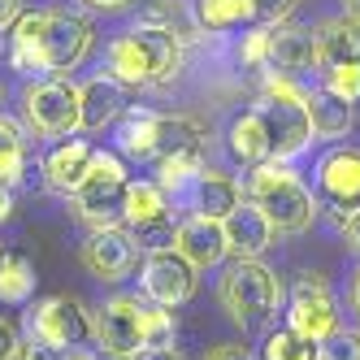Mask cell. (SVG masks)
Wrapping results in <instances>:
<instances>
[{"instance_id": "32", "label": "cell", "mask_w": 360, "mask_h": 360, "mask_svg": "<svg viewBox=\"0 0 360 360\" xmlns=\"http://www.w3.org/2000/svg\"><path fill=\"white\" fill-rule=\"evenodd\" d=\"M235 61L243 70H265L269 65V27H248L235 39Z\"/></svg>"}, {"instance_id": "33", "label": "cell", "mask_w": 360, "mask_h": 360, "mask_svg": "<svg viewBox=\"0 0 360 360\" xmlns=\"http://www.w3.org/2000/svg\"><path fill=\"white\" fill-rule=\"evenodd\" d=\"M313 360H360V330L339 326L326 339H317V356Z\"/></svg>"}, {"instance_id": "5", "label": "cell", "mask_w": 360, "mask_h": 360, "mask_svg": "<svg viewBox=\"0 0 360 360\" xmlns=\"http://www.w3.org/2000/svg\"><path fill=\"white\" fill-rule=\"evenodd\" d=\"M22 117L31 131L39 135H74L83 131V113H79V87L61 74L53 79H31L22 87Z\"/></svg>"}, {"instance_id": "31", "label": "cell", "mask_w": 360, "mask_h": 360, "mask_svg": "<svg viewBox=\"0 0 360 360\" xmlns=\"http://www.w3.org/2000/svg\"><path fill=\"white\" fill-rule=\"evenodd\" d=\"M139 334H143V347H169L174 343V313L161 304H143Z\"/></svg>"}, {"instance_id": "14", "label": "cell", "mask_w": 360, "mask_h": 360, "mask_svg": "<svg viewBox=\"0 0 360 360\" xmlns=\"http://www.w3.org/2000/svg\"><path fill=\"white\" fill-rule=\"evenodd\" d=\"M226 230V252L235 256V261H261V252L274 248V221L261 213V204L243 200L239 209H230V217L221 221Z\"/></svg>"}, {"instance_id": "23", "label": "cell", "mask_w": 360, "mask_h": 360, "mask_svg": "<svg viewBox=\"0 0 360 360\" xmlns=\"http://www.w3.org/2000/svg\"><path fill=\"white\" fill-rule=\"evenodd\" d=\"M157 122H161V113H152V109H126L117 117V131H113L117 157H126V161L157 157Z\"/></svg>"}, {"instance_id": "28", "label": "cell", "mask_w": 360, "mask_h": 360, "mask_svg": "<svg viewBox=\"0 0 360 360\" xmlns=\"http://www.w3.org/2000/svg\"><path fill=\"white\" fill-rule=\"evenodd\" d=\"M27 174V135L13 117L0 113V187H18Z\"/></svg>"}, {"instance_id": "8", "label": "cell", "mask_w": 360, "mask_h": 360, "mask_svg": "<svg viewBox=\"0 0 360 360\" xmlns=\"http://www.w3.org/2000/svg\"><path fill=\"white\" fill-rule=\"evenodd\" d=\"M317 209H330L339 226L360 209V148L339 143L317 161Z\"/></svg>"}, {"instance_id": "7", "label": "cell", "mask_w": 360, "mask_h": 360, "mask_svg": "<svg viewBox=\"0 0 360 360\" xmlns=\"http://www.w3.org/2000/svg\"><path fill=\"white\" fill-rule=\"evenodd\" d=\"M91 334H96V321L83 308V300L74 295H48L27 308V339L53 343L65 352V347H83Z\"/></svg>"}, {"instance_id": "1", "label": "cell", "mask_w": 360, "mask_h": 360, "mask_svg": "<svg viewBox=\"0 0 360 360\" xmlns=\"http://www.w3.org/2000/svg\"><path fill=\"white\" fill-rule=\"evenodd\" d=\"M183 70V35L157 22H135L105 48V74L122 87H152Z\"/></svg>"}, {"instance_id": "24", "label": "cell", "mask_w": 360, "mask_h": 360, "mask_svg": "<svg viewBox=\"0 0 360 360\" xmlns=\"http://www.w3.org/2000/svg\"><path fill=\"white\" fill-rule=\"evenodd\" d=\"M226 152H230L239 165H261V161H269V135H265L261 109H248V113H239L235 122H230V131H226Z\"/></svg>"}, {"instance_id": "13", "label": "cell", "mask_w": 360, "mask_h": 360, "mask_svg": "<svg viewBox=\"0 0 360 360\" xmlns=\"http://www.w3.org/2000/svg\"><path fill=\"white\" fill-rule=\"evenodd\" d=\"M139 313H143V304H139L135 295H113V300L96 313V343L105 347V356L131 360V356L143 347Z\"/></svg>"}, {"instance_id": "18", "label": "cell", "mask_w": 360, "mask_h": 360, "mask_svg": "<svg viewBox=\"0 0 360 360\" xmlns=\"http://www.w3.org/2000/svg\"><path fill=\"white\" fill-rule=\"evenodd\" d=\"M126 109V87L117 79H109V74H96V79H87L79 87V113H83V131H105V126H113Z\"/></svg>"}, {"instance_id": "17", "label": "cell", "mask_w": 360, "mask_h": 360, "mask_svg": "<svg viewBox=\"0 0 360 360\" xmlns=\"http://www.w3.org/2000/svg\"><path fill=\"white\" fill-rule=\"evenodd\" d=\"M265 70H278V74H295L304 79L308 70H317V44H313V31L304 27H269V65Z\"/></svg>"}, {"instance_id": "15", "label": "cell", "mask_w": 360, "mask_h": 360, "mask_svg": "<svg viewBox=\"0 0 360 360\" xmlns=\"http://www.w3.org/2000/svg\"><path fill=\"white\" fill-rule=\"evenodd\" d=\"M174 248L183 252L195 269H217L226 256H230L226 252V230H221V221L204 217V213H187L183 221H178Z\"/></svg>"}, {"instance_id": "9", "label": "cell", "mask_w": 360, "mask_h": 360, "mask_svg": "<svg viewBox=\"0 0 360 360\" xmlns=\"http://www.w3.org/2000/svg\"><path fill=\"white\" fill-rule=\"evenodd\" d=\"M195 265L187 261L178 248H165V252H148V261L139 269V291L148 304H161V308H178L187 304L191 291H195Z\"/></svg>"}, {"instance_id": "2", "label": "cell", "mask_w": 360, "mask_h": 360, "mask_svg": "<svg viewBox=\"0 0 360 360\" xmlns=\"http://www.w3.org/2000/svg\"><path fill=\"white\" fill-rule=\"evenodd\" d=\"M243 195L252 204H261V213L274 221V230H282V235H300V230H308L317 221V195L308 191L300 183V174L291 165H282V161H261V165H252L248 174V187Z\"/></svg>"}, {"instance_id": "42", "label": "cell", "mask_w": 360, "mask_h": 360, "mask_svg": "<svg viewBox=\"0 0 360 360\" xmlns=\"http://www.w3.org/2000/svg\"><path fill=\"white\" fill-rule=\"evenodd\" d=\"M339 230L347 235V243H352V248L360 252V209H352V213L343 217V226H339Z\"/></svg>"}, {"instance_id": "25", "label": "cell", "mask_w": 360, "mask_h": 360, "mask_svg": "<svg viewBox=\"0 0 360 360\" xmlns=\"http://www.w3.org/2000/svg\"><path fill=\"white\" fill-rule=\"evenodd\" d=\"M200 174H204V161L200 157H157V178H152V183L165 191L169 209H174V204L183 209Z\"/></svg>"}, {"instance_id": "27", "label": "cell", "mask_w": 360, "mask_h": 360, "mask_svg": "<svg viewBox=\"0 0 360 360\" xmlns=\"http://www.w3.org/2000/svg\"><path fill=\"white\" fill-rule=\"evenodd\" d=\"M161 217H169V200H165V191L152 183V178H143V183H126V230L161 221Z\"/></svg>"}, {"instance_id": "10", "label": "cell", "mask_w": 360, "mask_h": 360, "mask_svg": "<svg viewBox=\"0 0 360 360\" xmlns=\"http://www.w3.org/2000/svg\"><path fill=\"white\" fill-rule=\"evenodd\" d=\"M287 326L295 334H304L308 343L326 339L330 330H339V304H334L330 287L321 282V274H304L291 291V308H287Z\"/></svg>"}, {"instance_id": "11", "label": "cell", "mask_w": 360, "mask_h": 360, "mask_svg": "<svg viewBox=\"0 0 360 360\" xmlns=\"http://www.w3.org/2000/svg\"><path fill=\"white\" fill-rule=\"evenodd\" d=\"M83 265L100 282H122L139 265V243L131 239V230H122V226H100L83 243Z\"/></svg>"}, {"instance_id": "19", "label": "cell", "mask_w": 360, "mask_h": 360, "mask_svg": "<svg viewBox=\"0 0 360 360\" xmlns=\"http://www.w3.org/2000/svg\"><path fill=\"white\" fill-rule=\"evenodd\" d=\"M243 200H248V195H243V183H235L230 174L204 169V174L195 178V187H191V195H187L183 209L204 213V217H213V221H226V217H230V209H239Z\"/></svg>"}, {"instance_id": "22", "label": "cell", "mask_w": 360, "mask_h": 360, "mask_svg": "<svg viewBox=\"0 0 360 360\" xmlns=\"http://www.w3.org/2000/svg\"><path fill=\"white\" fill-rule=\"evenodd\" d=\"M209 148V131L191 113H161L157 122V157H200Z\"/></svg>"}, {"instance_id": "48", "label": "cell", "mask_w": 360, "mask_h": 360, "mask_svg": "<svg viewBox=\"0 0 360 360\" xmlns=\"http://www.w3.org/2000/svg\"><path fill=\"white\" fill-rule=\"evenodd\" d=\"M352 308L360 313V269H356V282H352Z\"/></svg>"}, {"instance_id": "4", "label": "cell", "mask_w": 360, "mask_h": 360, "mask_svg": "<svg viewBox=\"0 0 360 360\" xmlns=\"http://www.w3.org/2000/svg\"><path fill=\"white\" fill-rule=\"evenodd\" d=\"M126 165L117 152H105L96 148L91 152V165H87V178L79 183V191H74V213H79L83 221H91L96 230L100 226H122L126 221Z\"/></svg>"}, {"instance_id": "35", "label": "cell", "mask_w": 360, "mask_h": 360, "mask_svg": "<svg viewBox=\"0 0 360 360\" xmlns=\"http://www.w3.org/2000/svg\"><path fill=\"white\" fill-rule=\"evenodd\" d=\"M174 235H178L174 213L161 217V221H148V226H135L131 230V239L139 243V252H165V248H174Z\"/></svg>"}, {"instance_id": "21", "label": "cell", "mask_w": 360, "mask_h": 360, "mask_svg": "<svg viewBox=\"0 0 360 360\" xmlns=\"http://www.w3.org/2000/svg\"><path fill=\"white\" fill-rule=\"evenodd\" d=\"M304 113H308V126H313L317 139H347L356 126V105H347V100H339L326 87H308Z\"/></svg>"}, {"instance_id": "39", "label": "cell", "mask_w": 360, "mask_h": 360, "mask_svg": "<svg viewBox=\"0 0 360 360\" xmlns=\"http://www.w3.org/2000/svg\"><path fill=\"white\" fill-rule=\"evenodd\" d=\"M18 356H22V360H65V352H61V347H53V343H39V339H27Z\"/></svg>"}, {"instance_id": "12", "label": "cell", "mask_w": 360, "mask_h": 360, "mask_svg": "<svg viewBox=\"0 0 360 360\" xmlns=\"http://www.w3.org/2000/svg\"><path fill=\"white\" fill-rule=\"evenodd\" d=\"M261 117H265V135H269V161L295 165L304 152L313 148V126H308L304 105H278V100H265Z\"/></svg>"}, {"instance_id": "30", "label": "cell", "mask_w": 360, "mask_h": 360, "mask_svg": "<svg viewBox=\"0 0 360 360\" xmlns=\"http://www.w3.org/2000/svg\"><path fill=\"white\" fill-rule=\"evenodd\" d=\"M313 356H317V343H308L304 334H295L291 326L274 330L265 339V360H313Z\"/></svg>"}, {"instance_id": "49", "label": "cell", "mask_w": 360, "mask_h": 360, "mask_svg": "<svg viewBox=\"0 0 360 360\" xmlns=\"http://www.w3.org/2000/svg\"><path fill=\"white\" fill-rule=\"evenodd\" d=\"M0 256H5V252H0Z\"/></svg>"}, {"instance_id": "16", "label": "cell", "mask_w": 360, "mask_h": 360, "mask_svg": "<svg viewBox=\"0 0 360 360\" xmlns=\"http://www.w3.org/2000/svg\"><path fill=\"white\" fill-rule=\"evenodd\" d=\"M91 152L96 148L87 139H61V143H53V148L44 152V161H39L44 183L53 187V191H61V195H74V191H79V183L87 178Z\"/></svg>"}, {"instance_id": "6", "label": "cell", "mask_w": 360, "mask_h": 360, "mask_svg": "<svg viewBox=\"0 0 360 360\" xmlns=\"http://www.w3.org/2000/svg\"><path fill=\"white\" fill-rule=\"evenodd\" d=\"M91 22L83 13H70V9H44L39 22V39H35V53L44 74H70L79 70L83 57L91 53Z\"/></svg>"}, {"instance_id": "50", "label": "cell", "mask_w": 360, "mask_h": 360, "mask_svg": "<svg viewBox=\"0 0 360 360\" xmlns=\"http://www.w3.org/2000/svg\"><path fill=\"white\" fill-rule=\"evenodd\" d=\"M356 122H360V117H356Z\"/></svg>"}, {"instance_id": "20", "label": "cell", "mask_w": 360, "mask_h": 360, "mask_svg": "<svg viewBox=\"0 0 360 360\" xmlns=\"http://www.w3.org/2000/svg\"><path fill=\"white\" fill-rule=\"evenodd\" d=\"M313 44H317V70H334V65H347V61H360V27L339 13V18H326L321 27L313 31Z\"/></svg>"}, {"instance_id": "29", "label": "cell", "mask_w": 360, "mask_h": 360, "mask_svg": "<svg viewBox=\"0 0 360 360\" xmlns=\"http://www.w3.org/2000/svg\"><path fill=\"white\" fill-rule=\"evenodd\" d=\"M35 295V265L27 261V256H0V304H31Z\"/></svg>"}, {"instance_id": "43", "label": "cell", "mask_w": 360, "mask_h": 360, "mask_svg": "<svg viewBox=\"0 0 360 360\" xmlns=\"http://www.w3.org/2000/svg\"><path fill=\"white\" fill-rule=\"evenodd\" d=\"M18 22V0H0V31Z\"/></svg>"}, {"instance_id": "47", "label": "cell", "mask_w": 360, "mask_h": 360, "mask_svg": "<svg viewBox=\"0 0 360 360\" xmlns=\"http://www.w3.org/2000/svg\"><path fill=\"white\" fill-rule=\"evenodd\" d=\"M87 5H91V9H122L126 0H87Z\"/></svg>"}, {"instance_id": "40", "label": "cell", "mask_w": 360, "mask_h": 360, "mask_svg": "<svg viewBox=\"0 0 360 360\" xmlns=\"http://www.w3.org/2000/svg\"><path fill=\"white\" fill-rule=\"evenodd\" d=\"M131 360H187V356L178 352L174 343H169V347H139V352H135Z\"/></svg>"}, {"instance_id": "46", "label": "cell", "mask_w": 360, "mask_h": 360, "mask_svg": "<svg viewBox=\"0 0 360 360\" xmlns=\"http://www.w3.org/2000/svg\"><path fill=\"white\" fill-rule=\"evenodd\" d=\"M343 13L356 22V27H360V0H343Z\"/></svg>"}, {"instance_id": "36", "label": "cell", "mask_w": 360, "mask_h": 360, "mask_svg": "<svg viewBox=\"0 0 360 360\" xmlns=\"http://www.w3.org/2000/svg\"><path fill=\"white\" fill-rule=\"evenodd\" d=\"M265 100H278V105H304L308 87H304V79H295V74L265 70Z\"/></svg>"}, {"instance_id": "44", "label": "cell", "mask_w": 360, "mask_h": 360, "mask_svg": "<svg viewBox=\"0 0 360 360\" xmlns=\"http://www.w3.org/2000/svg\"><path fill=\"white\" fill-rule=\"evenodd\" d=\"M13 217V187H0V226Z\"/></svg>"}, {"instance_id": "38", "label": "cell", "mask_w": 360, "mask_h": 360, "mask_svg": "<svg viewBox=\"0 0 360 360\" xmlns=\"http://www.w3.org/2000/svg\"><path fill=\"white\" fill-rule=\"evenodd\" d=\"M22 352V339H18V326L9 317H0V360H13Z\"/></svg>"}, {"instance_id": "45", "label": "cell", "mask_w": 360, "mask_h": 360, "mask_svg": "<svg viewBox=\"0 0 360 360\" xmlns=\"http://www.w3.org/2000/svg\"><path fill=\"white\" fill-rule=\"evenodd\" d=\"M65 360H100L91 347H65Z\"/></svg>"}, {"instance_id": "3", "label": "cell", "mask_w": 360, "mask_h": 360, "mask_svg": "<svg viewBox=\"0 0 360 360\" xmlns=\"http://www.w3.org/2000/svg\"><path fill=\"white\" fill-rule=\"evenodd\" d=\"M221 304H226V313L235 317L243 330L252 326H265L274 313H278V304H282V282L269 265L261 261H235L226 274H221V287H217Z\"/></svg>"}, {"instance_id": "37", "label": "cell", "mask_w": 360, "mask_h": 360, "mask_svg": "<svg viewBox=\"0 0 360 360\" xmlns=\"http://www.w3.org/2000/svg\"><path fill=\"white\" fill-rule=\"evenodd\" d=\"M252 5V22H261V27H278V22H287L295 0H248Z\"/></svg>"}, {"instance_id": "26", "label": "cell", "mask_w": 360, "mask_h": 360, "mask_svg": "<svg viewBox=\"0 0 360 360\" xmlns=\"http://www.w3.org/2000/svg\"><path fill=\"white\" fill-rule=\"evenodd\" d=\"M191 18L200 31L226 35V31L243 27V22H252V5L248 0H191Z\"/></svg>"}, {"instance_id": "34", "label": "cell", "mask_w": 360, "mask_h": 360, "mask_svg": "<svg viewBox=\"0 0 360 360\" xmlns=\"http://www.w3.org/2000/svg\"><path fill=\"white\" fill-rule=\"evenodd\" d=\"M321 87L334 91L347 105H360V61H347V65H334L321 74Z\"/></svg>"}, {"instance_id": "41", "label": "cell", "mask_w": 360, "mask_h": 360, "mask_svg": "<svg viewBox=\"0 0 360 360\" xmlns=\"http://www.w3.org/2000/svg\"><path fill=\"white\" fill-rule=\"evenodd\" d=\"M209 360H256L248 347H239V343H217L213 352H209Z\"/></svg>"}]
</instances>
